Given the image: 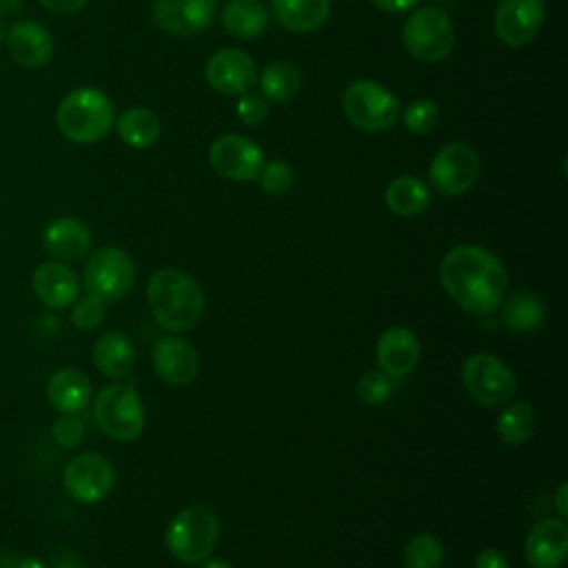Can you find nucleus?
<instances>
[{
  "instance_id": "nucleus-26",
  "label": "nucleus",
  "mask_w": 568,
  "mask_h": 568,
  "mask_svg": "<svg viewBox=\"0 0 568 568\" xmlns=\"http://www.w3.org/2000/svg\"><path fill=\"white\" fill-rule=\"evenodd\" d=\"M266 22L268 13L262 0H229L222 9L224 29L240 40L260 36L266 29Z\"/></svg>"
},
{
  "instance_id": "nucleus-22",
  "label": "nucleus",
  "mask_w": 568,
  "mask_h": 568,
  "mask_svg": "<svg viewBox=\"0 0 568 568\" xmlns=\"http://www.w3.org/2000/svg\"><path fill=\"white\" fill-rule=\"evenodd\" d=\"M47 397H49V404L62 415L80 413L89 406L91 382L80 368L64 366L49 377Z\"/></svg>"
},
{
  "instance_id": "nucleus-3",
  "label": "nucleus",
  "mask_w": 568,
  "mask_h": 568,
  "mask_svg": "<svg viewBox=\"0 0 568 568\" xmlns=\"http://www.w3.org/2000/svg\"><path fill=\"white\" fill-rule=\"evenodd\" d=\"M55 124L67 140L93 144L102 140L115 124V106L100 89L78 87L60 100Z\"/></svg>"
},
{
  "instance_id": "nucleus-34",
  "label": "nucleus",
  "mask_w": 568,
  "mask_h": 568,
  "mask_svg": "<svg viewBox=\"0 0 568 568\" xmlns=\"http://www.w3.org/2000/svg\"><path fill=\"white\" fill-rule=\"evenodd\" d=\"M104 315V302L98 295L87 293L75 302L71 311V322L80 331H95L98 326H102Z\"/></svg>"
},
{
  "instance_id": "nucleus-8",
  "label": "nucleus",
  "mask_w": 568,
  "mask_h": 568,
  "mask_svg": "<svg viewBox=\"0 0 568 568\" xmlns=\"http://www.w3.org/2000/svg\"><path fill=\"white\" fill-rule=\"evenodd\" d=\"M135 284V264L124 248L104 246L95 251L84 266L87 293L102 302L122 300Z\"/></svg>"
},
{
  "instance_id": "nucleus-5",
  "label": "nucleus",
  "mask_w": 568,
  "mask_h": 568,
  "mask_svg": "<svg viewBox=\"0 0 568 568\" xmlns=\"http://www.w3.org/2000/svg\"><path fill=\"white\" fill-rule=\"evenodd\" d=\"M93 419L118 442L135 439L144 428V404L133 384H109L93 399Z\"/></svg>"
},
{
  "instance_id": "nucleus-42",
  "label": "nucleus",
  "mask_w": 568,
  "mask_h": 568,
  "mask_svg": "<svg viewBox=\"0 0 568 568\" xmlns=\"http://www.w3.org/2000/svg\"><path fill=\"white\" fill-rule=\"evenodd\" d=\"M200 568H233L224 557H206L204 561H200Z\"/></svg>"
},
{
  "instance_id": "nucleus-37",
  "label": "nucleus",
  "mask_w": 568,
  "mask_h": 568,
  "mask_svg": "<svg viewBox=\"0 0 568 568\" xmlns=\"http://www.w3.org/2000/svg\"><path fill=\"white\" fill-rule=\"evenodd\" d=\"M237 118L244 122V124H262L268 115V106H266V100L262 95H253V93H242L240 100H237Z\"/></svg>"
},
{
  "instance_id": "nucleus-33",
  "label": "nucleus",
  "mask_w": 568,
  "mask_h": 568,
  "mask_svg": "<svg viewBox=\"0 0 568 568\" xmlns=\"http://www.w3.org/2000/svg\"><path fill=\"white\" fill-rule=\"evenodd\" d=\"M404 124L413 133H430L439 120V109L433 100L417 98L404 111Z\"/></svg>"
},
{
  "instance_id": "nucleus-35",
  "label": "nucleus",
  "mask_w": 568,
  "mask_h": 568,
  "mask_svg": "<svg viewBox=\"0 0 568 568\" xmlns=\"http://www.w3.org/2000/svg\"><path fill=\"white\" fill-rule=\"evenodd\" d=\"M293 169L282 162V160H271V162H264L257 180H260V186L264 193L268 195H280V193H286L291 186H293Z\"/></svg>"
},
{
  "instance_id": "nucleus-10",
  "label": "nucleus",
  "mask_w": 568,
  "mask_h": 568,
  "mask_svg": "<svg viewBox=\"0 0 568 568\" xmlns=\"http://www.w3.org/2000/svg\"><path fill=\"white\" fill-rule=\"evenodd\" d=\"M428 175L439 193L462 195L479 178V155L466 142H448L435 153Z\"/></svg>"
},
{
  "instance_id": "nucleus-40",
  "label": "nucleus",
  "mask_w": 568,
  "mask_h": 568,
  "mask_svg": "<svg viewBox=\"0 0 568 568\" xmlns=\"http://www.w3.org/2000/svg\"><path fill=\"white\" fill-rule=\"evenodd\" d=\"M375 7H379L382 11H390V13H399L406 9H413L419 0H371Z\"/></svg>"
},
{
  "instance_id": "nucleus-38",
  "label": "nucleus",
  "mask_w": 568,
  "mask_h": 568,
  "mask_svg": "<svg viewBox=\"0 0 568 568\" xmlns=\"http://www.w3.org/2000/svg\"><path fill=\"white\" fill-rule=\"evenodd\" d=\"M475 568H510V561L499 548H484L475 557Z\"/></svg>"
},
{
  "instance_id": "nucleus-27",
  "label": "nucleus",
  "mask_w": 568,
  "mask_h": 568,
  "mask_svg": "<svg viewBox=\"0 0 568 568\" xmlns=\"http://www.w3.org/2000/svg\"><path fill=\"white\" fill-rule=\"evenodd\" d=\"M544 320H546L544 302L528 291L513 293L501 306V322L513 333L537 331L544 324Z\"/></svg>"
},
{
  "instance_id": "nucleus-41",
  "label": "nucleus",
  "mask_w": 568,
  "mask_h": 568,
  "mask_svg": "<svg viewBox=\"0 0 568 568\" xmlns=\"http://www.w3.org/2000/svg\"><path fill=\"white\" fill-rule=\"evenodd\" d=\"M566 493H568V484L561 481L559 488H557V495H555V508L559 513V519H566L568 515V504H566Z\"/></svg>"
},
{
  "instance_id": "nucleus-31",
  "label": "nucleus",
  "mask_w": 568,
  "mask_h": 568,
  "mask_svg": "<svg viewBox=\"0 0 568 568\" xmlns=\"http://www.w3.org/2000/svg\"><path fill=\"white\" fill-rule=\"evenodd\" d=\"M444 561V544L437 535H415L404 548V568H439Z\"/></svg>"
},
{
  "instance_id": "nucleus-25",
  "label": "nucleus",
  "mask_w": 568,
  "mask_h": 568,
  "mask_svg": "<svg viewBox=\"0 0 568 568\" xmlns=\"http://www.w3.org/2000/svg\"><path fill=\"white\" fill-rule=\"evenodd\" d=\"M384 202L395 215L413 217L426 211V206L430 204V191L419 178L399 175L386 186Z\"/></svg>"
},
{
  "instance_id": "nucleus-16",
  "label": "nucleus",
  "mask_w": 568,
  "mask_h": 568,
  "mask_svg": "<svg viewBox=\"0 0 568 568\" xmlns=\"http://www.w3.org/2000/svg\"><path fill=\"white\" fill-rule=\"evenodd\" d=\"M215 16V0H155L153 20L171 36H195L204 31Z\"/></svg>"
},
{
  "instance_id": "nucleus-21",
  "label": "nucleus",
  "mask_w": 568,
  "mask_h": 568,
  "mask_svg": "<svg viewBox=\"0 0 568 568\" xmlns=\"http://www.w3.org/2000/svg\"><path fill=\"white\" fill-rule=\"evenodd\" d=\"M31 286L36 297L49 308L69 306L80 291V282L75 273L64 262H44L33 271Z\"/></svg>"
},
{
  "instance_id": "nucleus-45",
  "label": "nucleus",
  "mask_w": 568,
  "mask_h": 568,
  "mask_svg": "<svg viewBox=\"0 0 568 568\" xmlns=\"http://www.w3.org/2000/svg\"><path fill=\"white\" fill-rule=\"evenodd\" d=\"M4 33H7V18H4V13L0 11V42L4 40Z\"/></svg>"
},
{
  "instance_id": "nucleus-23",
  "label": "nucleus",
  "mask_w": 568,
  "mask_h": 568,
  "mask_svg": "<svg viewBox=\"0 0 568 568\" xmlns=\"http://www.w3.org/2000/svg\"><path fill=\"white\" fill-rule=\"evenodd\" d=\"M93 364L104 377H126L135 366V346L131 337L120 331H104L93 344Z\"/></svg>"
},
{
  "instance_id": "nucleus-4",
  "label": "nucleus",
  "mask_w": 568,
  "mask_h": 568,
  "mask_svg": "<svg viewBox=\"0 0 568 568\" xmlns=\"http://www.w3.org/2000/svg\"><path fill=\"white\" fill-rule=\"evenodd\" d=\"M220 537L217 515L202 504L186 506L166 528V548L182 564H200L211 557Z\"/></svg>"
},
{
  "instance_id": "nucleus-7",
  "label": "nucleus",
  "mask_w": 568,
  "mask_h": 568,
  "mask_svg": "<svg viewBox=\"0 0 568 568\" xmlns=\"http://www.w3.org/2000/svg\"><path fill=\"white\" fill-rule=\"evenodd\" d=\"M402 42L415 60L439 62L455 47V27L442 9L422 7L404 22Z\"/></svg>"
},
{
  "instance_id": "nucleus-30",
  "label": "nucleus",
  "mask_w": 568,
  "mask_h": 568,
  "mask_svg": "<svg viewBox=\"0 0 568 568\" xmlns=\"http://www.w3.org/2000/svg\"><path fill=\"white\" fill-rule=\"evenodd\" d=\"M532 430H535V410L526 399H515L497 417V435L510 446H519L528 442L532 437Z\"/></svg>"
},
{
  "instance_id": "nucleus-29",
  "label": "nucleus",
  "mask_w": 568,
  "mask_h": 568,
  "mask_svg": "<svg viewBox=\"0 0 568 568\" xmlns=\"http://www.w3.org/2000/svg\"><path fill=\"white\" fill-rule=\"evenodd\" d=\"M260 89H262V95L271 102H277V104L291 102L302 89L300 69L286 60H275L262 71Z\"/></svg>"
},
{
  "instance_id": "nucleus-24",
  "label": "nucleus",
  "mask_w": 568,
  "mask_h": 568,
  "mask_svg": "<svg viewBox=\"0 0 568 568\" xmlns=\"http://www.w3.org/2000/svg\"><path fill=\"white\" fill-rule=\"evenodd\" d=\"M271 7L275 20L293 33L320 29L331 13V0H271Z\"/></svg>"
},
{
  "instance_id": "nucleus-44",
  "label": "nucleus",
  "mask_w": 568,
  "mask_h": 568,
  "mask_svg": "<svg viewBox=\"0 0 568 568\" xmlns=\"http://www.w3.org/2000/svg\"><path fill=\"white\" fill-rule=\"evenodd\" d=\"M16 568H47V566L38 557H24V559L18 561Z\"/></svg>"
},
{
  "instance_id": "nucleus-2",
  "label": "nucleus",
  "mask_w": 568,
  "mask_h": 568,
  "mask_svg": "<svg viewBox=\"0 0 568 568\" xmlns=\"http://www.w3.org/2000/svg\"><path fill=\"white\" fill-rule=\"evenodd\" d=\"M146 302L153 320L171 333L195 328L206 306L202 286L180 268L155 271L146 282Z\"/></svg>"
},
{
  "instance_id": "nucleus-1",
  "label": "nucleus",
  "mask_w": 568,
  "mask_h": 568,
  "mask_svg": "<svg viewBox=\"0 0 568 568\" xmlns=\"http://www.w3.org/2000/svg\"><path fill=\"white\" fill-rule=\"evenodd\" d=\"M439 282L466 313L488 315L501 304L508 273L490 251L475 244H462L442 257Z\"/></svg>"
},
{
  "instance_id": "nucleus-28",
  "label": "nucleus",
  "mask_w": 568,
  "mask_h": 568,
  "mask_svg": "<svg viewBox=\"0 0 568 568\" xmlns=\"http://www.w3.org/2000/svg\"><path fill=\"white\" fill-rule=\"evenodd\" d=\"M118 135L133 149H146L160 138V118L146 106L126 109L115 122Z\"/></svg>"
},
{
  "instance_id": "nucleus-11",
  "label": "nucleus",
  "mask_w": 568,
  "mask_h": 568,
  "mask_svg": "<svg viewBox=\"0 0 568 568\" xmlns=\"http://www.w3.org/2000/svg\"><path fill=\"white\" fill-rule=\"evenodd\" d=\"M209 162L220 178L233 182H248L257 180L266 160L262 149L253 140L240 133H224L211 144Z\"/></svg>"
},
{
  "instance_id": "nucleus-20",
  "label": "nucleus",
  "mask_w": 568,
  "mask_h": 568,
  "mask_svg": "<svg viewBox=\"0 0 568 568\" xmlns=\"http://www.w3.org/2000/svg\"><path fill=\"white\" fill-rule=\"evenodd\" d=\"M42 244L58 262H73L89 253L91 231L78 217H55L44 226Z\"/></svg>"
},
{
  "instance_id": "nucleus-17",
  "label": "nucleus",
  "mask_w": 568,
  "mask_h": 568,
  "mask_svg": "<svg viewBox=\"0 0 568 568\" xmlns=\"http://www.w3.org/2000/svg\"><path fill=\"white\" fill-rule=\"evenodd\" d=\"M568 555V526L564 519L546 517L530 526L524 541V557L532 568H559Z\"/></svg>"
},
{
  "instance_id": "nucleus-32",
  "label": "nucleus",
  "mask_w": 568,
  "mask_h": 568,
  "mask_svg": "<svg viewBox=\"0 0 568 568\" xmlns=\"http://www.w3.org/2000/svg\"><path fill=\"white\" fill-rule=\"evenodd\" d=\"M393 379L395 377L386 375L382 368L379 371H366L357 382V397L366 406H379L393 393Z\"/></svg>"
},
{
  "instance_id": "nucleus-18",
  "label": "nucleus",
  "mask_w": 568,
  "mask_h": 568,
  "mask_svg": "<svg viewBox=\"0 0 568 568\" xmlns=\"http://www.w3.org/2000/svg\"><path fill=\"white\" fill-rule=\"evenodd\" d=\"M9 55L29 69L44 67L53 55V38L47 27L33 20H18L4 33Z\"/></svg>"
},
{
  "instance_id": "nucleus-43",
  "label": "nucleus",
  "mask_w": 568,
  "mask_h": 568,
  "mask_svg": "<svg viewBox=\"0 0 568 568\" xmlns=\"http://www.w3.org/2000/svg\"><path fill=\"white\" fill-rule=\"evenodd\" d=\"M22 7V0H0V11L7 13H16Z\"/></svg>"
},
{
  "instance_id": "nucleus-19",
  "label": "nucleus",
  "mask_w": 568,
  "mask_h": 568,
  "mask_svg": "<svg viewBox=\"0 0 568 568\" xmlns=\"http://www.w3.org/2000/svg\"><path fill=\"white\" fill-rule=\"evenodd\" d=\"M419 362V342L406 326H390L377 339L379 368L399 379L406 377Z\"/></svg>"
},
{
  "instance_id": "nucleus-39",
  "label": "nucleus",
  "mask_w": 568,
  "mask_h": 568,
  "mask_svg": "<svg viewBox=\"0 0 568 568\" xmlns=\"http://www.w3.org/2000/svg\"><path fill=\"white\" fill-rule=\"evenodd\" d=\"M47 11L51 13H60V16H71L78 13L80 9H84V4L89 0H38Z\"/></svg>"
},
{
  "instance_id": "nucleus-6",
  "label": "nucleus",
  "mask_w": 568,
  "mask_h": 568,
  "mask_svg": "<svg viewBox=\"0 0 568 568\" xmlns=\"http://www.w3.org/2000/svg\"><path fill=\"white\" fill-rule=\"evenodd\" d=\"M348 122L366 133L390 129L399 118V100L390 89L373 80H355L342 98Z\"/></svg>"
},
{
  "instance_id": "nucleus-36",
  "label": "nucleus",
  "mask_w": 568,
  "mask_h": 568,
  "mask_svg": "<svg viewBox=\"0 0 568 568\" xmlns=\"http://www.w3.org/2000/svg\"><path fill=\"white\" fill-rule=\"evenodd\" d=\"M51 435L62 448H73L84 439V419L78 417V413L62 415L53 422Z\"/></svg>"
},
{
  "instance_id": "nucleus-13",
  "label": "nucleus",
  "mask_w": 568,
  "mask_h": 568,
  "mask_svg": "<svg viewBox=\"0 0 568 568\" xmlns=\"http://www.w3.org/2000/svg\"><path fill=\"white\" fill-rule=\"evenodd\" d=\"M206 82L224 95H242L257 80V69L251 55L242 49H220L204 67Z\"/></svg>"
},
{
  "instance_id": "nucleus-9",
  "label": "nucleus",
  "mask_w": 568,
  "mask_h": 568,
  "mask_svg": "<svg viewBox=\"0 0 568 568\" xmlns=\"http://www.w3.org/2000/svg\"><path fill=\"white\" fill-rule=\"evenodd\" d=\"M462 379L466 390L481 406H501L517 390L515 373L490 353H475L462 366Z\"/></svg>"
},
{
  "instance_id": "nucleus-14",
  "label": "nucleus",
  "mask_w": 568,
  "mask_h": 568,
  "mask_svg": "<svg viewBox=\"0 0 568 568\" xmlns=\"http://www.w3.org/2000/svg\"><path fill=\"white\" fill-rule=\"evenodd\" d=\"M544 13V0H499L495 9V33L508 47H524L537 36Z\"/></svg>"
},
{
  "instance_id": "nucleus-15",
  "label": "nucleus",
  "mask_w": 568,
  "mask_h": 568,
  "mask_svg": "<svg viewBox=\"0 0 568 568\" xmlns=\"http://www.w3.org/2000/svg\"><path fill=\"white\" fill-rule=\"evenodd\" d=\"M151 362L155 375L173 386L191 384L200 371V357L195 346L178 335L160 337L153 344Z\"/></svg>"
},
{
  "instance_id": "nucleus-12",
  "label": "nucleus",
  "mask_w": 568,
  "mask_h": 568,
  "mask_svg": "<svg viewBox=\"0 0 568 568\" xmlns=\"http://www.w3.org/2000/svg\"><path fill=\"white\" fill-rule=\"evenodd\" d=\"M115 481L113 466L98 453L75 455L62 473L64 490L82 504H95L104 499Z\"/></svg>"
}]
</instances>
